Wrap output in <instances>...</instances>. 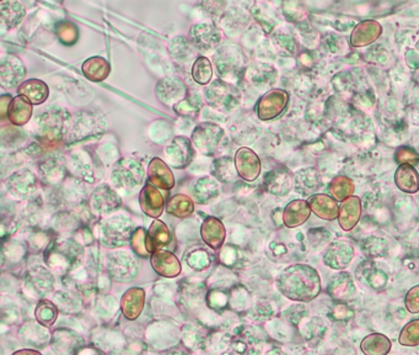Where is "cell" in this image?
I'll list each match as a JSON object with an SVG mask.
<instances>
[{
	"mask_svg": "<svg viewBox=\"0 0 419 355\" xmlns=\"http://www.w3.org/2000/svg\"><path fill=\"white\" fill-rule=\"evenodd\" d=\"M58 36L64 44H73L78 37L77 27L69 23H62L59 25Z\"/></svg>",
	"mask_w": 419,
	"mask_h": 355,
	"instance_id": "9f6ffc18",
	"label": "cell"
},
{
	"mask_svg": "<svg viewBox=\"0 0 419 355\" xmlns=\"http://www.w3.org/2000/svg\"><path fill=\"white\" fill-rule=\"evenodd\" d=\"M353 316H354L353 310L349 309V306L344 305V304H338V305H335V307L332 309L331 317L332 318H335V320H349Z\"/></svg>",
	"mask_w": 419,
	"mask_h": 355,
	"instance_id": "680465c9",
	"label": "cell"
},
{
	"mask_svg": "<svg viewBox=\"0 0 419 355\" xmlns=\"http://www.w3.org/2000/svg\"><path fill=\"white\" fill-rule=\"evenodd\" d=\"M6 190L14 199H27L37 189V178L27 169L11 174L6 180Z\"/></svg>",
	"mask_w": 419,
	"mask_h": 355,
	"instance_id": "5bb4252c",
	"label": "cell"
},
{
	"mask_svg": "<svg viewBox=\"0 0 419 355\" xmlns=\"http://www.w3.org/2000/svg\"><path fill=\"white\" fill-rule=\"evenodd\" d=\"M315 322H316V318H312L310 323L305 325V335H307V340H312L314 337H320L325 332V330H321V328H326L325 323L321 320H318L317 325H315Z\"/></svg>",
	"mask_w": 419,
	"mask_h": 355,
	"instance_id": "91938a15",
	"label": "cell"
},
{
	"mask_svg": "<svg viewBox=\"0 0 419 355\" xmlns=\"http://www.w3.org/2000/svg\"><path fill=\"white\" fill-rule=\"evenodd\" d=\"M198 99V98H197ZM195 98H187L186 96L183 100H181L180 103L176 104L175 111L177 113H180L182 116H195L200 111V103L197 104Z\"/></svg>",
	"mask_w": 419,
	"mask_h": 355,
	"instance_id": "db71d44e",
	"label": "cell"
},
{
	"mask_svg": "<svg viewBox=\"0 0 419 355\" xmlns=\"http://www.w3.org/2000/svg\"><path fill=\"white\" fill-rule=\"evenodd\" d=\"M150 263L156 274L167 279L180 275L182 270V266L177 256L172 254L171 251H164V249L154 251L150 256Z\"/></svg>",
	"mask_w": 419,
	"mask_h": 355,
	"instance_id": "2e32d148",
	"label": "cell"
},
{
	"mask_svg": "<svg viewBox=\"0 0 419 355\" xmlns=\"http://www.w3.org/2000/svg\"><path fill=\"white\" fill-rule=\"evenodd\" d=\"M200 237L207 246L214 251H218L224 244L226 230L219 218L213 216L207 217L200 227Z\"/></svg>",
	"mask_w": 419,
	"mask_h": 355,
	"instance_id": "7402d4cb",
	"label": "cell"
},
{
	"mask_svg": "<svg viewBox=\"0 0 419 355\" xmlns=\"http://www.w3.org/2000/svg\"><path fill=\"white\" fill-rule=\"evenodd\" d=\"M156 95L159 96L162 103L167 104V105H172V104L176 105L187 96V90L180 80L165 78L156 85Z\"/></svg>",
	"mask_w": 419,
	"mask_h": 355,
	"instance_id": "83f0119b",
	"label": "cell"
},
{
	"mask_svg": "<svg viewBox=\"0 0 419 355\" xmlns=\"http://www.w3.org/2000/svg\"><path fill=\"white\" fill-rule=\"evenodd\" d=\"M399 342L404 347H418L419 320H412L401 330Z\"/></svg>",
	"mask_w": 419,
	"mask_h": 355,
	"instance_id": "f907efd6",
	"label": "cell"
},
{
	"mask_svg": "<svg viewBox=\"0 0 419 355\" xmlns=\"http://www.w3.org/2000/svg\"><path fill=\"white\" fill-rule=\"evenodd\" d=\"M139 205L146 216L159 218L165 207V200L157 187L148 182L139 194Z\"/></svg>",
	"mask_w": 419,
	"mask_h": 355,
	"instance_id": "e0dca14e",
	"label": "cell"
},
{
	"mask_svg": "<svg viewBox=\"0 0 419 355\" xmlns=\"http://www.w3.org/2000/svg\"><path fill=\"white\" fill-rule=\"evenodd\" d=\"M34 316H36V320L39 325L49 328L51 325H53L54 322L57 320L58 309L52 301L41 300L34 310Z\"/></svg>",
	"mask_w": 419,
	"mask_h": 355,
	"instance_id": "bcb514c9",
	"label": "cell"
},
{
	"mask_svg": "<svg viewBox=\"0 0 419 355\" xmlns=\"http://www.w3.org/2000/svg\"><path fill=\"white\" fill-rule=\"evenodd\" d=\"M149 182L161 190H171L175 187V178L170 166L161 158H153L148 167Z\"/></svg>",
	"mask_w": 419,
	"mask_h": 355,
	"instance_id": "ac0fdd59",
	"label": "cell"
},
{
	"mask_svg": "<svg viewBox=\"0 0 419 355\" xmlns=\"http://www.w3.org/2000/svg\"><path fill=\"white\" fill-rule=\"evenodd\" d=\"M41 175L49 182H58L65 174V164L63 158L58 156H52L47 158L39 166Z\"/></svg>",
	"mask_w": 419,
	"mask_h": 355,
	"instance_id": "ee69618b",
	"label": "cell"
},
{
	"mask_svg": "<svg viewBox=\"0 0 419 355\" xmlns=\"http://www.w3.org/2000/svg\"><path fill=\"white\" fill-rule=\"evenodd\" d=\"M356 284L353 281V278L347 271H341L336 275H333L327 287L328 295L331 296L333 300L340 301V302L353 299V296L356 295Z\"/></svg>",
	"mask_w": 419,
	"mask_h": 355,
	"instance_id": "ffe728a7",
	"label": "cell"
},
{
	"mask_svg": "<svg viewBox=\"0 0 419 355\" xmlns=\"http://www.w3.org/2000/svg\"><path fill=\"white\" fill-rule=\"evenodd\" d=\"M311 207L307 200L297 199L289 202L283 211V223L288 228H297L304 225L311 215Z\"/></svg>",
	"mask_w": 419,
	"mask_h": 355,
	"instance_id": "603a6c76",
	"label": "cell"
},
{
	"mask_svg": "<svg viewBox=\"0 0 419 355\" xmlns=\"http://www.w3.org/2000/svg\"><path fill=\"white\" fill-rule=\"evenodd\" d=\"M26 69L21 59L9 56L1 61L0 82L4 88H15L25 78Z\"/></svg>",
	"mask_w": 419,
	"mask_h": 355,
	"instance_id": "d6986e66",
	"label": "cell"
},
{
	"mask_svg": "<svg viewBox=\"0 0 419 355\" xmlns=\"http://www.w3.org/2000/svg\"><path fill=\"white\" fill-rule=\"evenodd\" d=\"M361 249H363L366 256H370V258H378V256H385L387 251H389V244L382 238L370 237V238H366V241L363 242Z\"/></svg>",
	"mask_w": 419,
	"mask_h": 355,
	"instance_id": "681fc988",
	"label": "cell"
},
{
	"mask_svg": "<svg viewBox=\"0 0 419 355\" xmlns=\"http://www.w3.org/2000/svg\"><path fill=\"white\" fill-rule=\"evenodd\" d=\"M185 261L188 266L197 271H202L207 269L210 266V253L202 249V248H197L195 251H190L188 254H186Z\"/></svg>",
	"mask_w": 419,
	"mask_h": 355,
	"instance_id": "816d5d0a",
	"label": "cell"
},
{
	"mask_svg": "<svg viewBox=\"0 0 419 355\" xmlns=\"http://www.w3.org/2000/svg\"><path fill=\"white\" fill-rule=\"evenodd\" d=\"M113 185L120 189H134L139 187L144 179V169L134 158H122L113 167Z\"/></svg>",
	"mask_w": 419,
	"mask_h": 355,
	"instance_id": "5b68a950",
	"label": "cell"
},
{
	"mask_svg": "<svg viewBox=\"0 0 419 355\" xmlns=\"http://www.w3.org/2000/svg\"><path fill=\"white\" fill-rule=\"evenodd\" d=\"M69 118L68 113L59 108L44 113L37 120L39 127L36 137L46 147L58 144L65 137Z\"/></svg>",
	"mask_w": 419,
	"mask_h": 355,
	"instance_id": "7a4b0ae2",
	"label": "cell"
},
{
	"mask_svg": "<svg viewBox=\"0 0 419 355\" xmlns=\"http://www.w3.org/2000/svg\"><path fill=\"white\" fill-rule=\"evenodd\" d=\"M212 175L221 182H231L238 174L234 159L230 157H221L214 159L210 167Z\"/></svg>",
	"mask_w": 419,
	"mask_h": 355,
	"instance_id": "ab89813d",
	"label": "cell"
},
{
	"mask_svg": "<svg viewBox=\"0 0 419 355\" xmlns=\"http://www.w3.org/2000/svg\"><path fill=\"white\" fill-rule=\"evenodd\" d=\"M146 304V291L141 287H132L124 292L121 301V310L127 320H137Z\"/></svg>",
	"mask_w": 419,
	"mask_h": 355,
	"instance_id": "4316f807",
	"label": "cell"
},
{
	"mask_svg": "<svg viewBox=\"0 0 419 355\" xmlns=\"http://www.w3.org/2000/svg\"><path fill=\"white\" fill-rule=\"evenodd\" d=\"M277 287L289 300L310 302L321 292V278L311 266L294 264L279 274Z\"/></svg>",
	"mask_w": 419,
	"mask_h": 355,
	"instance_id": "6da1fadb",
	"label": "cell"
},
{
	"mask_svg": "<svg viewBox=\"0 0 419 355\" xmlns=\"http://www.w3.org/2000/svg\"><path fill=\"white\" fill-rule=\"evenodd\" d=\"M166 211L171 216L187 218L195 211V202L192 201V199L187 195L177 194L175 197H171L167 202Z\"/></svg>",
	"mask_w": 419,
	"mask_h": 355,
	"instance_id": "b9f144b4",
	"label": "cell"
},
{
	"mask_svg": "<svg viewBox=\"0 0 419 355\" xmlns=\"http://www.w3.org/2000/svg\"><path fill=\"white\" fill-rule=\"evenodd\" d=\"M122 206V200L113 189L103 185L98 187L90 197L91 211L98 216H106L112 212L117 211Z\"/></svg>",
	"mask_w": 419,
	"mask_h": 355,
	"instance_id": "4fadbf2b",
	"label": "cell"
},
{
	"mask_svg": "<svg viewBox=\"0 0 419 355\" xmlns=\"http://www.w3.org/2000/svg\"><path fill=\"white\" fill-rule=\"evenodd\" d=\"M129 244L138 256H141V258L151 256L149 244H148V231L144 227H138L133 231Z\"/></svg>",
	"mask_w": 419,
	"mask_h": 355,
	"instance_id": "7dc6e473",
	"label": "cell"
},
{
	"mask_svg": "<svg viewBox=\"0 0 419 355\" xmlns=\"http://www.w3.org/2000/svg\"><path fill=\"white\" fill-rule=\"evenodd\" d=\"M224 136L223 128L212 123H200L192 133V142L205 156H212Z\"/></svg>",
	"mask_w": 419,
	"mask_h": 355,
	"instance_id": "52a82bcc",
	"label": "cell"
},
{
	"mask_svg": "<svg viewBox=\"0 0 419 355\" xmlns=\"http://www.w3.org/2000/svg\"><path fill=\"white\" fill-rule=\"evenodd\" d=\"M356 274L364 284H366L371 289H374V290L385 289V286L387 285V280H389L386 273H384L379 268H375V266L373 263H369V261L363 263L358 268Z\"/></svg>",
	"mask_w": 419,
	"mask_h": 355,
	"instance_id": "1f68e13d",
	"label": "cell"
},
{
	"mask_svg": "<svg viewBox=\"0 0 419 355\" xmlns=\"http://www.w3.org/2000/svg\"><path fill=\"white\" fill-rule=\"evenodd\" d=\"M354 247L346 239L332 242L323 254V263L335 270H344L354 259Z\"/></svg>",
	"mask_w": 419,
	"mask_h": 355,
	"instance_id": "8fae6325",
	"label": "cell"
},
{
	"mask_svg": "<svg viewBox=\"0 0 419 355\" xmlns=\"http://www.w3.org/2000/svg\"><path fill=\"white\" fill-rule=\"evenodd\" d=\"M83 249L73 242H60L49 248L46 253V263L49 268L58 273L70 271L77 266Z\"/></svg>",
	"mask_w": 419,
	"mask_h": 355,
	"instance_id": "277c9868",
	"label": "cell"
},
{
	"mask_svg": "<svg viewBox=\"0 0 419 355\" xmlns=\"http://www.w3.org/2000/svg\"><path fill=\"white\" fill-rule=\"evenodd\" d=\"M418 49H419V44H418Z\"/></svg>",
	"mask_w": 419,
	"mask_h": 355,
	"instance_id": "be15d7a7",
	"label": "cell"
},
{
	"mask_svg": "<svg viewBox=\"0 0 419 355\" xmlns=\"http://www.w3.org/2000/svg\"><path fill=\"white\" fill-rule=\"evenodd\" d=\"M354 190H356L354 182L351 178L344 177V175L333 178L328 185L330 195L335 197L337 201H343L347 197H352L354 194Z\"/></svg>",
	"mask_w": 419,
	"mask_h": 355,
	"instance_id": "f6af8a7d",
	"label": "cell"
},
{
	"mask_svg": "<svg viewBox=\"0 0 419 355\" xmlns=\"http://www.w3.org/2000/svg\"><path fill=\"white\" fill-rule=\"evenodd\" d=\"M392 348L391 340L382 333H371L361 340V349L366 355H386Z\"/></svg>",
	"mask_w": 419,
	"mask_h": 355,
	"instance_id": "d590c367",
	"label": "cell"
},
{
	"mask_svg": "<svg viewBox=\"0 0 419 355\" xmlns=\"http://www.w3.org/2000/svg\"><path fill=\"white\" fill-rule=\"evenodd\" d=\"M53 335L52 347L56 353H77L78 350L74 348L82 347L84 343L83 340L72 330H57Z\"/></svg>",
	"mask_w": 419,
	"mask_h": 355,
	"instance_id": "8d00e7d4",
	"label": "cell"
},
{
	"mask_svg": "<svg viewBox=\"0 0 419 355\" xmlns=\"http://www.w3.org/2000/svg\"><path fill=\"white\" fill-rule=\"evenodd\" d=\"M202 4L205 6V11L210 14H219L225 6V0H203Z\"/></svg>",
	"mask_w": 419,
	"mask_h": 355,
	"instance_id": "94428289",
	"label": "cell"
},
{
	"mask_svg": "<svg viewBox=\"0 0 419 355\" xmlns=\"http://www.w3.org/2000/svg\"><path fill=\"white\" fill-rule=\"evenodd\" d=\"M395 184L401 192L415 194L419 192V173L415 166L401 164L396 169Z\"/></svg>",
	"mask_w": 419,
	"mask_h": 355,
	"instance_id": "4dcf8cb0",
	"label": "cell"
},
{
	"mask_svg": "<svg viewBox=\"0 0 419 355\" xmlns=\"http://www.w3.org/2000/svg\"><path fill=\"white\" fill-rule=\"evenodd\" d=\"M234 161L238 174L246 182H254L259 177L261 161L251 148H239L235 154Z\"/></svg>",
	"mask_w": 419,
	"mask_h": 355,
	"instance_id": "9a60e30c",
	"label": "cell"
},
{
	"mask_svg": "<svg viewBox=\"0 0 419 355\" xmlns=\"http://www.w3.org/2000/svg\"><path fill=\"white\" fill-rule=\"evenodd\" d=\"M103 244L110 248L123 246L131 241L133 233V222L126 216H115L108 218L101 225Z\"/></svg>",
	"mask_w": 419,
	"mask_h": 355,
	"instance_id": "8992f818",
	"label": "cell"
},
{
	"mask_svg": "<svg viewBox=\"0 0 419 355\" xmlns=\"http://www.w3.org/2000/svg\"><path fill=\"white\" fill-rule=\"evenodd\" d=\"M307 201L310 204L312 212L318 218L325 221H333L338 217L340 206L335 197L327 194H312Z\"/></svg>",
	"mask_w": 419,
	"mask_h": 355,
	"instance_id": "d4e9b609",
	"label": "cell"
},
{
	"mask_svg": "<svg viewBox=\"0 0 419 355\" xmlns=\"http://www.w3.org/2000/svg\"><path fill=\"white\" fill-rule=\"evenodd\" d=\"M83 73L91 82H101L108 78L111 72V67L106 59L103 57H93L83 63Z\"/></svg>",
	"mask_w": 419,
	"mask_h": 355,
	"instance_id": "74e56055",
	"label": "cell"
},
{
	"mask_svg": "<svg viewBox=\"0 0 419 355\" xmlns=\"http://www.w3.org/2000/svg\"><path fill=\"white\" fill-rule=\"evenodd\" d=\"M264 184L272 195L284 197L292 189V178L285 169H274L266 175Z\"/></svg>",
	"mask_w": 419,
	"mask_h": 355,
	"instance_id": "f546056e",
	"label": "cell"
},
{
	"mask_svg": "<svg viewBox=\"0 0 419 355\" xmlns=\"http://www.w3.org/2000/svg\"><path fill=\"white\" fill-rule=\"evenodd\" d=\"M191 39L195 47L207 51L215 47L221 39V35L213 25L198 24L191 29Z\"/></svg>",
	"mask_w": 419,
	"mask_h": 355,
	"instance_id": "484cf974",
	"label": "cell"
},
{
	"mask_svg": "<svg viewBox=\"0 0 419 355\" xmlns=\"http://www.w3.org/2000/svg\"><path fill=\"white\" fill-rule=\"evenodd\" d=\"M165 157L170 167L185 169L195 157V148L188 138L177 136L167 143Z\"/></svg>",
	"mask_w": 419,
	"mask_h": 355,
	"instance_id": "30bf717a",
	"label": "cell"
},
{
	"mask_svg": "<svg viewBox=\"0 0 419 355\" xmlns=\"http://www.w3.org/2000/svg\"><path fill=\"white\" fill-rule=\"evenodd\" d=\"M320 185H321V177L312 168L302 169L300 172H297V175H295L297 192H302L304 195L315 192Z\"/></svg>",
	"mask_w": 419,
	"mask_h": 355,
	"instance_id": "7bdbcfd3",
	"label": "cell"
},
{
	"mask_svg": "<svg viewBox=\"0 0 419 355\" xmlns=\"http://www.w3.org/2000/svg\"><path fill=\"white\" fill-rule=\"evenodd\" d=\"M1 20L8 29H14L25 18V9L18 0H3L0 5Z\"/></svg>",
	"mask_w": 419,
	"mask_h": 355,
	"instance_id": "f35d334b",
	"label": "cell"
},
{
	"mask_svg": "<svg viewBox=\"0 0 419 355\" xmlns=\"http://www.w3.org/2000/svg\"><path fill=\"white\" fill-rule=\"evenodd\" d=\"M405 306L411 313H419V285L413 286L406 294Z\"/></svg>",
	"mask_w": 419,
	"mask_h": 355,
	"instance_id": "6f0895ef",
	"label": "cell"
},
{
	"mask_svg": "<svg viewBox=\"0 0 419 355\" xmlns=\"http://www.w3.org/2000/svg\"><path fill=\"white\" fill-rule=\"evenodd\" d=\"M6 116L15 126H24L30 121L32 116V104L24 95H18L13 98L8 104Z\"/></svg>",
	"mask_w": 419,
	"mask_h": 355,
	"instance_id": "f1b7e54d",
	"label": "cell"
},
{
	"mask_svg": "<svg viewBox=\"0 0 419 355\" xmlns=\"http://www.w3.org/2000/svg\"><path fill=\"white\" fill-rule=\"evenodd\" d=\"M192 194L198 204H210L219 195V184L214 178L202 177L195 182Z\"/></svg>",
	"mask_w": 419,
	"mask_h": 355,
	"instance_id": "d6a6232c",
	"label": "cell"
},
{
	"mask_svg": "<svg viewBox=\"0 0 419 355\" xmlns=\"http://www.w3.org/2000/svg\"><path fill=\"white\" fill-rule=\"evenodd\" d=\"M382 34V26L375 20H366L356 25L351 35V44L354 47H364L373 44Z\"/></svg>",
	"mask_w": 419,
	"mask_h": 355,
	"instance_id": "cb8c5ba5",
	"label": "cell"
},
{
	"mask_svg": "<svg viewBox=\"0 0 419 355\" xmlns=\"http://www.w3.org/2000/svg\"><path fill=\"white\" fill-rule=\"evenodd\" d=\"M289 103V94L283 89H272L259 99L257 116L262 121H271L281 116Z\"/></svg>",
	"mask_w": 419,
	"mask_h": 355,
	"instance_id": "9c48e42d",
	"label": "cell"
},
{
	"mask_svg": "<svg viewBox=\"0 0 419 355\" xmlns=\"http://www.w3.org/2000/svg\"><path fill=\"white\" fill-rule=\"evenodd\" d=\"M406 58H407V63L410 67L413 69H417L419 67V56L415 51H410L406 54Z\"/></svg>",
	"mask_w": 419,
	"mask_h": 355,
	"instance_id": "6125c7cd",
	"label": "cell"
},
{
	"mask_svg": "<svg viewBox=\"0 0 419 355\" xmlns=\"http://www.w3.org/2000/svg\"><path fill=\"white\" fill-rule=\"evenodd\" d=\"M205 99L210 106L220 111H231L236 106L239 95L230 84L224 80H217L205 90Z\"/></svg>",
	"mask_w": 419,
	"mask_h": 355,
	"instance_id": "ba28073f",
	"label": "cell"
},
{
	"mask_svg": "<svg viewBox=\"0 0 419 355\" xmlns=\"http://www.w3.org/2000/svg\"><path fill=\"white\" fill-rule=\"evenodd\" d=\"M108 270L113 280L127 282L137 275V264L131 254L120 251L111 254L108 259Z\"/></svg>",
	"mask_w": 419,
	"mask_h": 355,
	"instance_id": "7c38bea8",
	"label": "cell"
},
{
	"mask_svg": "<svg viewBox=\"0 0 419 355\" xmlns=\"http://www.w3.org/2000/svg\"><path fill=\"white\" fill-rule=\"evenodd\" d=\"M53 284V276L42 266L34 268L27 276V285L31 286V289L36 291L37 294H44L47 291L52 290Z\"/></svg>",
	"mask_w": 419,
	"mask_h": 355,
	"instance_id": "60d3db41",
	"label": "cell"
},
{
	"mask_svg": "<svg viewBox=\"0 0 419 355\" xmlns=\"http://www.w3.org/2000/svg\"><path fill=\"white\" fill-rule=\"evenodd\" d=\"M171 242V232L164 222L155 218L148 230V244L151 254L164 249Z\"/></svg>",
	"mask_w": 419,
	"mask_h": 355,
	"instance_id": "836d02e7",
	"label": "cell"
},
{
	"mask_svg": "<svg viewBox=\"0 0 419 355\" xmlns=\"http://www.w3.org/2000/svg\"><path fill=\"white\" fill-rule=\"evenodd\" d=\"M18 93L29 99L32 105H39L49 98V89L47 84L39 79H29L20 84Z\"/></svg>",
	"mask_w": 419,
	"mask_h": 355,
	"instance_id": "e575fe53",
	"label": "cell"
},
{
	"mask_svg": "<svg viewBox=\"0 0 419 355\" xmlns=\"http://www.w3.org/2000/svg\"><path fill=\"white\" fill-rule=\"evenodd\" d=\"M192 75H193L195 83L200 84V85L210 83V79L213 77V68H212L210 59L207 57L197 58L193 64V68H192Z\"/></svg>",
	"mask_w": 419,
	"mask_h": 355,
	"instance_id": "c3c4849f",
	"label": "cell"
},
{
	"mask_svg": "<svg viewBox=\"0 0 419 355\" xmlns=\"http://www.w3.org/2000/svg\"><path fill=\"white\" fill-rule=\"evenodd\" d=\"M228 300L229 297L228 295L220 290L210 291L208 296H207V302L210 309L218 311L220 309H224L228 305Z\"/></svg>",
	"mask_w": 419,
	"mask_h": 355,
	"instance_id": "11a10c76",
	"label": "cell"
},
{
	"mask_svg": "<svg viewBox=\"0 0 419 355\" xmlns=\"http://www.w3.org/2000/svg\"><path fill=\"white\" fill-rule=\"evenodd\" d=\"M361 216V201L359 197L352 195L341 201L337 220L343 231H352L359 223Z\"/></svg>",
	"mask_w": 419,
	"mask_h": 355,
	"instance_id": "44dd1931",
	"label": "cell"
},
{
	"mask_svg": "<svg viewBox=\"0 0 419 355\" xmlns=\"http://www.w3.org/2000/svg\"><path fill=\"white\" fill-rule=\"evenodd\" d=\"M395 161L399 166L401 164H411V166H417L419 163V154L415 148L400 147L395 153Z\"/></svg>",
	"mask_w": 419,
	"mask_h": 355,
	"instance_id": "f5cc1de1",
	"label": "cell"
},
{
	"mask_svg": "<svg viewBox=\"0 0 419 355\" xmlns=\"http://www.w3.org/2000/svg\"><path fill=\"white\" fill-rule=\"evenodd\" d=\"M105 127H106V121L105 118H100V113L83 111V113H75L72 118H69L65 138L68 139V142H77L80 139L93 137L95 135L103 133Z\"/></svg>",
	"mask_w": 419,
	"mask_h": 355,
	"instance_id": "3957f363",
	"label": "cell"
}]
</instances>
